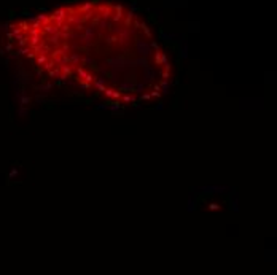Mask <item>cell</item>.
<instances>
[{
    "mask_svg": "<svg viewBox=\"0 0 277 275\" xmlns=\"http://www.w3.org/2000/svg\"><path fill=\"white\" fill-rule=\"evenodd\" d=\"M100 11H102V16H104V18H105V19H107V18H108V16H110V8H108V7H107V8H104V7H100Z\"/></svg>",
    "mask_w": 277,
    "mask_h": 275,
    "instance_id": "cell-28",
    "label": "cell"
},
{
    "mask_svg": "<svg viewBox=\"0 0 277 275\" xmlns=\"http://www.w3.org/2000/svg\"><path fill=\"white\" fill-rule=\"evenodd\" d=\"M67 78H68V75H65V73H61V75L58 76L59 81H67Z\"/></svg>",
    "mask_w": 277,
    "mask_h": 275,
    "instance_id": "cell-40",
    "label": "cell"
},
{
    "mask_svg": "<svg viewBox=\"0 0 277 275\" xmlns=\"http://www.w3.org/2000/svg\"><path fill=\"white\" fill-rule=\"evenodd\" d=\"M167 62V56L164 53H159V49L156 51V56H154V64L156 65H161V64H166Z\"/></svg>",
    "mask_w": 277,
    "mask_h": 275,
    "instance_id": "cell-8",
    "label": "cell"
},
{
    "mask_svg": "<svg viewBox=\"0 0 277 275\" xmlns=\"http://www.w3.org/2000/svg\"><path fill=\"white\" fill-rule=\"evenodd\" d=\"M134 88H135V83H127L124 81L123 84L118 86V91H129V92H134Z\"/></svg>",
    "mask_w": 277,
    "mask_h": 275,
    "instance_id": "cell-10",
    "label": "cell"
},
{
    "mask_svg": "<svg viewBox=\"0 0 277 275\" xmlns=\"http://www.w3.org/2000/svg\"><path fill=\"white\" fill-rule=\"evenodd\" d=\"M21 96H22L21 97V105H27V103H30V97L29 96H24V92L21 94Z\"/></svg>",
    "mask_w": 277,
    "mask_h": 275,
    "instance_id": "cell-24",
    "label": "cell"
},
{
    "mask_svg": "<svg viewBox=\"0 0 277 275\" xmlns=\"http://www.w3.org/2000/svg\"><path fill=\"white\" fill-rule=\"evenodd\" d=\"M134 16H135V14H134V10H129L126 13V21H124V26H126V27H129V26H131V19H132Z\"/></svg>",
    "mask_w": 277,
    "mask_h": 275,
    "instance_id": "cell-15",
    "label": "cell"
},
{
    "mask_svg": "<svg viewBox=\"0 0 277 275\" xmlns=\"http://www.w3.org/2000/svg\"><path fill=\"white\" fill-rule=\"evenodd\" d=\"M92 3H94V2H86V3L80 8V11H89L92 8Z\"/></svg>",
    "mask_w": 277,
    "mask_h": 275,
    "instance_id": "cell-25",
    "label": "cell"
},
{
    "mask_svg": "<svg viewBox=\"0 0 277 275\" xmlns=\"http://www.w3.org/2000/svg\"><path fill=\"white\" fill-rule=\"evenodd\" d=\"M144 89H145V83H139V81H137L135 83V88H134V92L140 94V92H144Z\"/></svg>",
    "mask_w": 277,
    "mask_h": 275,
    "instance_id": "cell-19",
    "label": "cell"
},
{
    "mask_svg": "<svg viewBox=\"0 0 277 275\" xmlns=\"http://www.w3.org/2000/svg\"><path fill=\"white\" fill-rule=\"evenodd\" d=\"M139 27H140V29H142V30H144V32H145V35H147V37H148V38H150V37H151V32H150V29H148V26H147V24H145V22H139Z\"/></svg>",
    "mask_w": 277,
    "mask_h": 275,
    "instance_id": "cell-20",
    "label": "cell"
},
{
    "mask_svg": "<svg viewBox=\"0 0 277 275\" xmlns=\"http://www.w3.org/2000/svg\"><path fill=\"white\" fill-rule=\"evenodd\" d=\"M62 54H65V53L62 51V49H54V51L51 53V57L54 59V57H58V56H62Z\"/></svg>",
    "mask_w": 277,
    "mask_h": 275,
    "instance_id": "cell-29",
    "label": "cell"
},
{
    "mask_svg": "<svg viewBox=\"0 0 277 275\" xmlns=\"http://www.w3.org/2000/svg\"><path fill=\"white\" fill-rule=\"evenodd\" d=\"M150 96H151V97H156V99H159V97H161V91H154V89H153Z\"/></svg>",
    "mask_w": 277,
    "mask_h": 275,
    "instance_id": "cell-39",
    "label": "cell"
},
{
    "mask_svg": "<svg viewBox=\"0 0 277 275\" xmlns=\"http://www.w3.org/2000/svg\"><path fill=\"white\" fill-rule=\"evenodd\" d=\"M65 16H67V10H64V8H59V10H56L54 13H53L51 16H49V19H51V21H54L58 27H61V24L64 22Z\"/></svg>",
    "mask_w": 277,
    "mask_h": 275,
    "instance_id": "cell-3",
    "label": "cell"
},
{
    "mask_svg": "<svg viewBox=\"0 0 277 275\" xmlns=\"http://www.w3.org/2000/svg\"><path fill=\"white\" fill-rule=\"evenodd\" d=\"M83 80H85V81H88V83H92V81H94V76H92L91 73H86V76H85Z\"/></svg>",
    "mask_w": 277,
    "mask_h": 275,
    "instance_id": "cell-36",
    "label": "cell"
},
{
    "mask_svg": "<svg viewBox=\"0 0 277 275\" xmlns=\"http://www.w3.org/2000/svg\"><path fill=\"white\" fill-rule=\"evenodd\" d=\"M77 73L80 75V78H85V76H86V73H88V72H86V70L83 69V67H78V69H77Z\"/></svg>",
    "mask_w": 277,
    "mask_h": 275,
    "instance_id": "cell-30",
    "label": "cell"
},
{
    "mask_svg": "<svg viewBox=\"0 0 277 275\" xmlns=\"http://www.w3.org/2000/svg\"><path fill=\"white\" fill-rule=\"evenodd\" d=\"M161 38H163V40H166V41H172L174 35H171V34H161Z\"/></svg>",
    "mask_w": 277,
    "mask_h": 275,
    "instance_id": "cell-31",
    "label": "cell"
},
{
    "mask_svg": "<svg viewBox=\"0 0 277 275\" xmlns=\"http://www.w3.org/2000/svg\"><path fill=\"white\" fill-rule=\"evenodd\" d=\"M107 64L112 67V70H116V72H120V70L124 69V65H127V59L124 57V56H118V57L108 59V61H107Z\"/></svg>",
    "mask_w": 277,
    "mask_h": 275,
    "instance_id": "cell-1",
    "label": "cell"
},
{
    "mask_svg": "<svg viewBox=\"0 0 277 275\" xmlns=\"http://www.w3.org/2000/svg\"><path fill=\"white\" fill-rule=\"evenodd\" d=\"M80 88H83V89H89V88H91V83H88V81L83 80V81H80Z\"/></svg>",
    "mask_w": 277,
    "mask_h": 275,
    "instance_id": "cell-32",
    "label": "cell"
},
{
    "mask_svg": "<svg viewBox=\"0 0 277 275\" xmlns=\"http://www.w3.org/2000/svg\"><path fill=\"white\" fill-rule=\"evenodd\" d=\"M123 100L124 102H137V97L134 96V94H131V96H123Z\"/></svg>",
    "mask_w": 277,
    "mask_h": 275,
    "instance_id": "cell-26",
    "label": "cell"
},
{
    "mask_svg": "<svg viewBox=\"0 0 277 275\" xmlns=\"http://www.w3.org/2000/svg\"><path fill=\"white\" fill-rule=\"evenodd\" d=\"M53 65H54V61H49V59H48V61H46V62L43 64L45 70H51V69H53Z\"/></svg>",
    "mask_w": 277,
    "mask_h": 275,
    "instance_id": "cell-27",
    "label": "cell"
},
{
    "mask_svg": "<svg viewBox=\"0 0 277 275\" xmlns=\"http://www.w3.org/2000/svg\"><path fill=\"white\" fill-rule=\"evenodd\" d=\"M108 110H112V111H120V110H121V103H120V102H112V105H108Z\"/></svg>",
    "mask_w": 277,
    "mask_h": 275,
    "instance_id": "cell-22",
    "label": "cell"
},
{
    "mask_svg": "<svg viewBox=\"0 0 277 275\" xmlns=\"http://www.w3.org/2000/svg\"><path fill=\"white\" fill-rule=\"evenodd\" d=\"M59 69H61V72L65 73V75H70V72H72V67L67 65V64H64V65H59Z\"/></svg>",
    "mask_w": 277,
    "mask_h": 275,
    "instance_id": "cell-23",
    "label": "cell"
},
{
    "mask_svg": "<svg viewBox=\"0 0 277 275\" xmlns=\"http://www.w3.org/2000/svg\"><path fill=\"white\" fill-rule=\"evenodd\" d=\"M180 56H182V57H186V56H188V49H186V46H183V48H182L180 49Z\"/></svg>",
    "mask_w": 277,
    "mask_h": 275,
    "instance_id": "cell-35",
    "label": "cell"
},
{
    "mask_svg": "<svg viewBox=\"0 0 277 275\" xmlns=\"http://www.w3.org/2000/svg\"><path fill=\"white\" fill-rule=\"evenodd\" d=\"M62 51H68V45H67V43H64V45H62Z\"/></svg>",
    "mask_w": 277,
    "mask_h": 275,
    "instance_id": "cell-47",
    "label": "cell"
},
{
    "mask_svg": "<svg viewBox=\"0 0 277 275\" xmlns=\"http://www.w3.org/2000/svg\"><path fill=\"white\" fill-rule=\"evenodd\" d=\"M209 208H210V210H218V208H220V205H218V204H210V205H209Z\"/></svg>",
    "mask_w": 277,
    "mask_h": 275,
    "instance_id": "cell-43",
    "label": "cell"
},
{
    "mask_svg": "<svg viewBox=\"0 0 277 275\" xmlns=\"http://www.w3.org/2000/svg\"><path fill=\"white\" fill-rule=\"evenodd\" d=\"M94 88H96L97 91H102L105 89V78L104 76H97V78H94Z\"/></svg>",
    "mask_w": 277,
    "mask_h": 275,
    "instance_id": "cell-7",
    "label": "cell"
},
{
    "mask_svg": "<svg viewBox=\"0 0 277 275\" xmlns=\"http://www.w3.org/2000/svg\"><path fill=\"white\" fill-rule=\"evenodd\" d=\"M48 41L51 43V45H59V32L58 34H53L48 37Z\"/></svg>",
    "mask_w": 277,
    "mask_h": 275,
    "instance_id": "cell-17",
    "label": "cell"
},
{
    "mask_svg": "<svg viewBox=\"0 0 277 275\" xmlns=\"http://www.w3.org/2000/svg\"><path fill=\"white\" fill-rule=\"evenodd\" d=\"M41 75H43V70H41V69H37V76H41Z\"/></svg>",
    "mask_w": 277,
    "mask_h": 275,
    "instance_id": "cell-48",
    "label": "cell"
},
{
    "mask_svg": "<svg viewBox=\"0 0 277 275\" xmlns=\"http://www.w3.org/2000/svg\"><path fill=\"white\" fill-rule=\"evenodd\" d=\"M154 91H161V86H159V84H154Z\"/></svg>",
    "mask_w": 277,
    "mask_h": 275,
    "instance_id": "cell-49",
    "label": "cell"
},
{
    "mask_svg": "<svg viewBox=\"0 0 277 275\" xmlns=\"http://www.w3.org/2000/svg\"><path fill=\"white\" fill-rule=\"evenodd\" d=\"M53 86H54L53 83H41V84L37 88V89L40 91V92H45V94H46V92H49V91L53 89Z\"/></svg>",
    "mask_w": 277,
    "mask_h": 275,
    "instance_id": "cell-12",
    "label": "cell"
},
{
    "mask_svg": "<svg viewBox=\"0 0 277 275\" xmlns=\"http://www.w3.org/2000/svg\"><path fill=\"white\" fill-rule=\"evenodd\" d=\"M61 75V69H54V70H48V76L49 78H58V76Z\"/></svg>",
    "mask_w": 277,
    "mask_h": 275,
    "instance_id": "cell-21",
    "label": "cell"
},
{
    "mask_svg": "<svg viewBox=\"0 0 277 275\" xmlns=\"http://www.w3.org/2000/svg\"><path fill=\"white\" fill-rule=\"evenodd\" d=\"M35 19H37V21H40V22H41V26H45V24H48V22H51L49 16H46V14H38V16H35Z\"/></svg>",
    "mask_w": 277,
    "mask_h": 275,
    "instance_id": "cell-14",
    "label": "cell"
},
{
    "mask_svg": "<svg viewBox=\"0 0 277 275\" xmlns=\"http://www.w3.org/2000/svg\"><path fill=\"white\" fill-rule=\"evenodd\" d=\"M135 48H137L139 56H144V57H147V56L151 54V46L148 45V43H145V41H142V40H137V41H135Z\"/></svg>",
    "mask_w": 277,
    "mask_h": 275,
    "instance_id": "cell-2",
    "label": "cell"
},
{
    "mask_svg": "<svg viewBox=\"0 0 277 275\" xmlns=\"http://www.w3.org/2000/svg\"><path fill=\"white\" fill-rule=\"evenodd\" d=\"M154 75H156V73H154V70L151 69L150 65L145 67V69H144V83H150V81H153V80H154Z\"/></svg>",
    "mask_w": 277,
    "mask_h": 275,
    "instance_id": "cell-6",
    "label": "cell"
},
{
    "mask_svg": "<svg viewBox=\"0 0 277 275\" xmlns=\"http://www.w3.org/2000/svg\"><path fill=\"white\" fill-rule=\"evenodd\" d=\"M41 27H43L45 34H48V35H53V34H58V32H59L58 26H53V24H49V22H48V24H45V26H41Z\"/></svg>",
    "mask_w": 277,
    "mask_h": 275,
    "instance_id": "cell-9",
    "label": "cell"
},
{
    "mask_svg": "<svg viewBox=\"0 0 277 275\" xmlns=\"http://www.w3.org/2000/svg\"><path fill=\"white\" fill-rule=\"evenodd\" d=\"M81 61H83V62H86V64H88V65H91V67L94 65V61H92L91 57H81Z\"/></svg>",
    "mask_w": 277,
    "mask_h": 275,
    "instance_id": "cell-33",
    "label": "cell"
},
{
    "mask_svg": "<svg viewBox=\"0 0 277 275\" xmlns=\"http://www.w3.org/2000/svg\"><path fill=\"white\" fill-rule=\"evenodd\" d=\"M154 110H158V111L164 110V103H163V102H158V105H154Z\"/></svg>",
    "mask_w": 277,
    "mask_h": 275,
    "instance_id": "cell-38",
    "label": "cell"
},
{
    "mask_svg": "<svg viewBox=\"0 0 277 275\" xmlns=\"http://www.w3.org/2000/svg\"><path fill=\"white\" fill-rule=\"evenodd\" d=\"M140 99H142V100H150V99H151V96H150V94H142V97H140Z\"/></svg>",
    "mask_w": 277,
    "mask_h": 275,
    "instance_id": "cell-45",
    "label": "cell"
},
{
    "mask_svg": "<svg viewBox=\"0 0 277 275\" xmlns=\"http://www.w3.org/2000/svg\"><path fill=\"white\" fill-rule=\"evenodd\" d=\"M161 76H163V78H164V80H169V78H171V75H169V70H166V72H163V73H161Z\"/></svg>",
    "mask_w": 277,
    "mask_h": 275,
    "instance_id": "cell-42",
    "label": "cell"
},
{
    "mask_svg": "<svg viewBox=\"0 0 277 275\" xmlns=\"http://www.w3.org/2000/svg\"><path fill=\"white\" fill-rule=\"evenodd\" d=\"M92 38H94V29H92V27H86L85 34L80 35V43H83V45H91Z\"/></svg>",
    "mask_w": 277,
    "mask_h": 275,
    "instance_id": "cell-5",
    "label": "cell"
},
{
    "mask_svg": "<svg viewBox=\"0 0 277 275\" xmlns=\"http://www.w3.org/2000/svg\"><path fill=\"white\" fill-rule=\"evenodd\" d=\"M68 61H70L72 65H78L80 62H81V56H80L78 53H72V54L68 56Z\"/></svg>",
    "mask_w": 277,
    "mask_h": 275,
    "instance_id": "cell-11",
    "label": "cell"
},
{
    "mask_svg": "<svg viewBox=\"0 0 277 275\" xmlns=\"http://www.w3.org/2000/svg\"><path fill=\"white\" fill-rule=\"evenodd\" d=\"M35 100H37V103H40V105H41V103H45V99H43V97H40V96L35 97Z\"/></svg>",
    "mask_w": 277,
    "mask_h": 275,
    "instance_id": "cell-44",
    "label": "cell"
},
{
    "mask_svg": "<svg viewBox=\"0 0 277 275\" xmlns=\"http://www.w3.org/2000/svg\"><path fill=\"white\" fill-rule=\"evenodd\" d=\"M115 34L118 35V41L120 43H126L127 40H131V35L134 34V30H129V29H115Z\"/></svg>",
    "mask_w": 277,
    "mask_h": 275,
    "instance_id": "cell-4",
    "label": "cell"
},
{
    "mask_svg": "<svg viewBox=\"0 0 277 275\" xmlns=\"http://www.w3.org/2000/svg\"><path fill=\"white\" fill-rule=\"evenodd\" d=\"M104 92H105V97H112V94H113V89H104Z\"/></svg>",
    "mask_w": 277,
    "mask_h": 275,
    "instance_id": "cell-41",
    "label": "cell"
},
{
    "mask_svg": "<svg viewBox=\"0 0 277 275\" xmlns=\"http://www.w3.org/2000/svg\"><path fill=\"white\" fill-rule=\"evenodd\" d=\"M46 61H48V56H46V54H38V56H37V61H35V64H37V65H43Z\"/></svg>",
    "mask_w": 277,
    "mask_h": 275,
    "instance_id": "cell-16",
    "label": "cell"
},
{
    "mask_svg": "<svg viewBox=\"0 0 277 275\" xmlns=\"http://www.w3.org/2000/svg\"><path fill=\"white\" fill-rule=\"evenodd\" d=\"M150 46H151V48H154V49H156V51H158V49H159V46H158V43H156V41H153V43H150Z\"/></svg>",
    "mask_w": 277,
    "mask_h": 275,
    "instance_id": "cell-46",
    "label": "cell"
},
{
    "mask_svg": "<svg viewBox=\"0 0 277 275\" xmlns=\"http://www.w3.org/2000/svg\"><path fill=\"white\" fill-rule=\"evenodd\" d=\"M96 110H108V105L107 103H99V105H96Z\"/></svg>",
    "mask_w": 277,
    "mask_h": 275,
    "instance_id": "cell-34",
    "label": "cell"
},
{
    "mask_svg": "<svg viewBox=\"0 0 277 275\" xmlns=\"http://www.w3.org/2000/svg\"><path fill=\"white\" fill-rule=\"evenodd\" d=\"M112 97H113V99H118V100H120V97H121V91H115V89H113Z\"/></svg>",
    "mask_w": 277,
    "mask_h": 275,
    "instance_id": "cell-37",
    "label": "cell"
},
{
    "mask_svg": "<svg viewBox=\"0 0 277 275\" xmlns=\"http://www.w3.org/2000/svg\"><path fill=\"white\" fill-rule=\"evenodd\" d=\"M121 18H123V7H121V5H116V7H115V16H113V21L116 22V21H120Z\"/></svg>",
    "mask_w": 277,
    "mask_h": 275,
    "instance_id": "cell-13",
    "label": "cell"
},
{
    "mask_svg": "<svg viewBox=\"0 0 277 275\" xmlns=\"http://www.w3.org/2000/svg\"><path fill=\"white\" fill-rule=\"evenodd\" d=\"M159 86L163 88V94H169V88H171V84H169V81H167V80H163Z\"/></svg>",
    "mask_w": 277,
    "mask_h": 275,
    "instance_id": "cell-18",
    "label": "cell"
}]
</instances>
